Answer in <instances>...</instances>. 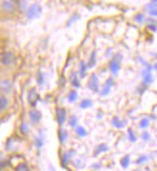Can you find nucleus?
<instances>
[{
	"mask_svg": "<svg viewBox=\"0 0 157 171\" xmlns=\"http://www.w3.org/2000/svg\"><path fill=\"white\" fill-rule=\"evenodd\" d=\"M42 11H43L42 6L40 4H38V3H36V4L31 5L28 8L27 12H26V16H27L28 18L34 19L36 17H38L42 14Z\"/></svg>",
	"mask_w": 157,
	"mask_h": 171,
	"instance_id": "f257e3e1",
	"label": "nucleus"
},
{
	"mask_svg": "<svg viewBox=\"0 0 157 171\" xmlns=\"http://www.w3.org/2000/svg\"><path fill=\"white\" fill-rule=\"evenodd\" d=\"M122 59H123L122 55H120V54H117V55L113 58V60L110 62V64H109V68H110L111 72L113 73L114 75H117V74H118V72H119V70L120 69V65H119V63H120V61H122Z\"/></svg>",
	"mask_w": 157,
	"mask_h": 171,
	"instance_id": "f03ea898",
	"label": "nucleus"
},
{
	"mask_svg": "<svg viewBox=\"0 0 157 171\" xmlns=\"http://www.w3.org/2000/svg\"><path fill=\"white\" fill-rule=\"evenodd\" d=\"M88 88L94 92L99 90V78L98 75L94 74V73H93L90 76V80L88 82Z\"/></svg>",
	"mask_w": 157,
	"mask_h": 171,
	"instance_id": "7ed1b4c3",
	"label": "nucleus"
},
{
	"mask_svg": "<svg viewBox=\"0 0 157 171\" xmlns=\"http://www.w3.org/2000/svg\"><path fill=\"white\" fill-rule=\"evenodd\" d=\"M56 118L59 125H63L66 121L67 118V113H66V110L63 108H57L56 110Z\"/></svg>",
	"mask_w": 157,
	"mask_h": 171,
	"instance_id": "20e7f679",
	"label": "nucleus"
},
{
	"mask_svg": "<svg viewBox=\"0 0 157 171\" xmlns=\"http://www.w3.org/2000/svg\"><path fill=\"white\" fill-rule=\"evenodd\" d=\"M29 118L33 124H38L42 119V113L38 110H32L29 112Z\"/></svg>",
	"mask_w": 157,
	"mask_h": 171,
	"instance_id": "39448f33",
	"label": "nucleus"
},
{
	"mask_svg": "<svg viewBox=\"0 0 157 171\" xmlns=\"http://www.w3.org/2000/svg\"><path fill=\"white\" fill-rule=\"evenodd\" d=\"M28 102L30 103L31 106L35 107L36 105H37V101L39 100V95L37 93V90H36L35 89H31L28 92Z\"/></svg>",
	"mask_w": 157,
	"mask_h": 171,
	"instance_id": "423d86ee",
	"label": "nucleus"
},
{
	"mask_svg": "<svg viewBox=\"0 0 157 171\" xmlns=\"http://www.w3.org/2000/svg\"><path fill=\"white\" fill-rule=\"evenodd\" d=\"M14 55L13 53L11 52H6L2 55L1 57V63L4 65V66H10L12 63L14 62Z\"/></svg>",
	"mask_w": 157,
	"mask_h": 171,
	"instance_id": "0eeeda50",
	"label": "nucleus"
},
{
	"mask_svg": "<svg viewBox=\"0 0 157 171\" xmlns=\"http://www.w3.org/2000/svg\"><path fill=\"white\" fill-rule=\"evenodd\" d=\"M143 79H144V83L146 85H149L153 82V77L149 69H144L143 71Z\"/></svg>",
	"mask_w": 157,
	"mask_h": 171,
	"instance_id": "6e6552de",
	"label": "nucleus"
},
{
	"mask_svg": "<svg viewBox=\"0 0 157 171\" xmlns=\"http://www.w3.org/2000/svg\"><path fill=\"white\" fill-rule=\"evenodd\" d=\"M58 138H59V141L61 144H65L66 141L68 139V133L67 130L64 129H60L58 131Z\"/></svg>",
	"mask_w": 157,
	"mask_h": 171,
	"instance_id": "1a4fd4ad",
	"label": "nucleus"
},
{
	"mask_svg": "<svg viewBox=\"0 0 157 171\" xmlns=\"http://www.w3.org/2000/svg\"><path fill=\"white\" fill-rule=\"evenodd\" d=\"M1 8L5 12H13L16 8V2L15 1H3L1 4Z\"/></svg>",
	"mask_w": 157,
	"mask_h": 171,
	"instance_id": "9d476101",
	"label": "nucleus"
},
{
	"mask_svg": "<svg viewBox=\"0 0 157 171\" xmlns=\"http://www.w3.org/2000/svg\"><path fill=\"white\" fill-rule=\"evenodd\" d=\"M75 155V151L74 150H69V151H68L67 153H65L64 155H63V157H62V164L65 166V165H68V162H69V160L70 159L73 157Z\"/></svg>",
	"mask_w": 157,
	"mask_h": 171,
	"instance_id": "9b49d317",
	"label": "nucleus"
},
{
	"mask_svg": "<svg viewBox=\"0 0 157 171\" xmlns=\"http://www.w3.org/2000/svg\"><path fill=\"white\" fill-rule=\"evenodd\" d=\"M0 90L4 92H9L12 90V85L8 80H4L0 83Z\"/></svg>",
	"mask_w": 157,
	"mask_h": 171,
	"instance_id": "f8f14e48",
	"label": "nucleus"
},
{
	"mask_svg": "<svg viewBox=\"0 0 157 171\" xmlns=\"http://www.w3.org/2000/svg\"><path fill=\"white\" fill-rule=\"evenodd\" d=\"M69 81H70L71 85L73 86L74 88H79L80 84H79V80H78V78H77V74H76L75 72H71V73H70Z\"/></svg>",
	"mask_w": 157,
	"mask_h": 171,
	"instance_id": "ddd939ff",
	"label": "nucleus"
},
{
	"mask_svg": "<svg viewBox=\"0 0 157 171\" xmlns=\"http://www.w3.org/2000/svg\"><path fill=\"white\" fill-rule=\"evenodd\" d=\"M106 151H108L107 145H106V144H104V143H101V144H99V145L98 146V147L95 148V150H94V156L99 155L100 153H102V152H106Z\"/></svg>",
	"mask_w": 157,
	"mask_h": 171,
	"instance_id": "4468645a",
	"label": "nucleus"
},
{
	"mask_svg": "<svg viewBox=\"0 0 157 171\" xmlns=\"http://www.w3.org/2000/svg\"><path fill=\"white\" fill-rule=\"evenodd\" d=\"M96 64V52L95 51H93L92 54H91V57H90V60H89V63H88V67L92 68L95 66Z\"/></svg>",
	"mask_w": 157,
	"mask_h": 171,
	"instance_id": "2eb2a0df",
	"label": "nucleus"
},
{
	"mask_svg": "<svg viewBox=\"0 0 157 171\" xmlns=\"http://www.w3.org/2000/svg\"><path fill=\"white\" fill-rule=\"evenodd\" d=\"M130 164V156L129 155H126L124 156L122 160H120V165H122L123 168L126 169Z\"/></svg>",
	"mask_w": 157,
	"mask_h": 171,
	"instance_id": "dca6fc26",
	"label": "nucleus"
},
{
	"mask_svg": "<svg viewBox=\"0 0 157 171\" xmlns=\"http://www.w3.org/2000/svg\"><path fill=\"white\" fill-rule=\"evenodd\" d=\"M112 124H113V126H115L116 128H124L125 123H124V122H123V121H120L119 118L118 116H115V117L113 118V120H112Z\"/></svg>",
	"mask_w": 157,
	"mask_h": 171,
	"instance_id": "f3484780",
	"label": "nucleus"
},
{
	"mask_svg": "<svg viewBox=\"0 0 157 171\" xmlns=\"http://www.w3.org/2000/svg\"><path fill=\"white\" fill-rule=\"evenodd\" d=\"M87 65L85 62H81L80 63V69H79V75L81 78H84L86 76V71H87Z\"/></svg>",
	"mask_w": 157,
	"mask_h": 171,
	"instance_id": "a211bd4d",
	"label": "nucleus"
},
{
	"mask_svg": "<svg viewBox=\"0 0 157 171\" xmlns=\"http://www.w3.org/2000/svg\"><path fill=\"white\" fill-rule=\"evenodd\" d=\"M75 132H76V134H77V135H78L79 137H82V138L86 137V136L88 135V133H87L86 129L84 128V127H82V126H77V127L75 128Z\"/></svg>",
	"mask_w": 157,
	"mask_h": 171,
	"instance_id": "6ab92c4d",
	"label": "nucleus"
},
{
	"mask_svg": "<svg viewBox=\"0 0 157 171\" xmlns=\"http://www.w3.org/2000/svg\"><path fill=\"white\" fill-rule=\"evenodd\" d=\"M93 106V101L91 99H83L79 105L81 109H88Z\"/></svg>",
	"mask_w": 157,
	"mask_h": 171,
	"instance_id": "aec40b11",
	"label": "nucleus"
},
{
	"mask_svg": "<svg viewBox=\"0 0 157 171\" xmlns=\"http://www.w3.org/2000/svg\"><path fill=\"white\" fill-rule=\"evenodd\" d=\"M8 107V99L5 96H0V112L4 111Z\"/></svg>",
	"mask_w": 157,
	"mask_h": 171,
	"instance_id": "412c9836",
	"label": "nucleus"
},
{
	"mask_svg": "<svg viewBox=\"0 0 157 171\" xmlns=\"http://www.w3.org/2000/svg\"><path fill=\"white\" fill-rule=\"evenodd\" d=\"M77 98H78V94H77V92H76L75 90H71V91L69 92L68 96V101H69L70 103L75 102V101L77 100Z\"/></svg>",
	"mask_w": 157,
	"mask_h": 171,
	"instance_id": "4be33fe9",
	"label": "nucleus"
},
{
	"mask_svg": "<svg viewBox=\"0 0 157 171\" xmlns=\"http://www.w3.org/2000/svg\"><path fill=\"white\" fill-rule=\"evenodd\" d=\"M35 145H36V147H37L38 149H41L43 147V138H41V137L35 138Z\"/></svg>",
	"mask_w": 157,
	"mask_h": 171,
	"instance_id": "5701e85b",
	"label": "nucleus"
},
{
	"mask_svg": "<svg viewBox=\"0 0 157 171\" xmlns=\"http://www.w3.org/2000/svg\"><path fill=\"white\" fill-rule=\"evenodd\" d=\"M149 125V118H147V117L143 118V119L140 121V127H141L142 129L148 128Z\"/></svg>",
	"mask_w": 157,
	"mask_h": 171,
	"instance_id": "b1692460",
	"label": "nucleus"
},
{
	"mask_svg": "<svg viewBox=\"0 0 157 171\" xmlns=\"http://www.w3.org/2000/svg\"><path fill=\"white\" fill-rule=\"evenodd\" d=\"M128 139L131 142H136L137 140V138L136 136L134 135V133H133V130H132L131 128L128 129Z\"/></svg>",
	"mask_w": 157,
	"mask_h": 171,
	"instance_id": "393cba45",
	"label": "nucleus"
},
{
	"mask_svg": "<svg viewBox=\"0 0 157 171\" xmlns=\"http://www.w3.org/2000/svg\"><path fill=\"white\" fill-rule=\"evenodd\" d=\"M68 124L70 127H77V117L74 116V115H72L70 116L69 120H68Z\"/></svg>",
	"mask_w": 157,
	"mask_h": 171,
	"instance_id": "a878e982",
	"label": "nucleus"
},
{
	"mask_svg": "<svg viewBox=\"0 0 157 171\" xmlns=\"http://www.w3.org/2000/svg\"><path fill=\"white\" fill-rule=\"evenodd\" d=\"M16 171H29V167L26 164H19L16 167Z\"/></svg>",
	"mask_w": 157,
	"mask_h": 171,
	"instance_id": "bb28decb",
	"label": "nucleus"
},
{
	"mask_svg": "<svg viewBox=\"0 0 157 171\" xmlns=\"http://www.w3.org/2000/svg\"><path fill=\"white\" fill-rule=\"evenodd\" d=\"M149 161V159L147 156H141L137 159V161H136V164H143L144 163H147Z\"/></svg>",
	"mask_w": 157,
	"mask_h": 171,
	"instance_id": "cd10ccee",
	"label": "nucleus"
},
{
	"mask_svg": "<svg viewBox=\"0 0 157 171\" xmlns=\"http://www.w3.org/2000/svg\"><path fill=\"white\" fill-rule=\"evenodd\" d=\"M37 82H38V84L41 85V86L44 84V76H43V73H42L41 71H39V73H38Z\"/></svg>",
	"mask_w": 157,
	"mask_h": 171,
	"instance_id": "c85d7f7f",
	"label": "nucleus"
},
{
	"mask_svg": "<svg viewBox=\"0 0 157 171\" xmlns=\"http://www.w3.org/2000/svg\"><path fill=\"white\" fill-rule=\"evenodd\" d=\"M28 131H29L28 125H27L26 123H22L21 126H20V132H21L22 134H27Z\"/></svg>",
	"mask_w": 157,
	"mask_h": 171,
	"instance_id": "c756f323",
	"label": "nucleus"
},
{
	"mask_svg": "<svg viewBox=\"0 0 157 171\" xmlns=\"http://www.w3.org/2000/svg\"><path fill=\"white\" fill-rule=\"evenodd\" d=\"M79 17H79V15H77V14H75L74 16H72V17H71V19H69L68 22V26L69 27V26L71 25V24H72V22H73V21L75 22L76 20H78Z\"/></svg>",
	"mask_w": 157,
	"mask_h": 171,
	"instance_id": "7c9ffc66",
	"label": "nucleus"
},
{
	"mask_svg": "<svg viewBox=\"0 0 157 171\" xmlns=\"http://www.w3.org/2000/svg\"><path fill=\"white\" fill-rule=\"evenodd\" d=\"M135 20L139 23H143V21L144 20V16L143 14H138L136 17H135Z\"/></svg>",
	"mask_w": 157,
	"mask_h": 171,
	"instance_id": "2f4dec72",
	"label": "nucleus"
},
{
	"mask_svg": "<svg viewBox=\"0 0 157 171\" xmlns=\"http://www.w3.org/2000/svg\"><path fill=\"white\" fill-rule=\"evenodd\" d=\"M142 139L144 140V141H149L150 139V136H149V134L148 132H144L143 133V135H142Z\"/></svg>",
	"mask_w": 157,
	"mask_h": 171,
	"instance_id": "473e14b6",
	"label": "nucleus"
},
{
	"mask_svg": "<svg viewBox=\"0 0 157 171\" xmlns=\"http://www.w3.org/2000/svg\"><path fill=\"white\" fill-rule=\"evenodd\" d=\"M110 89H111V88H108V87H105V86H104V88H103L102 90H101V96L108 95V93L110 92Z\"/></svg>",
	"mask_w": 157,
	"mask_h": 171,
	"instance_id": "72a5a7b5",
	"label": "nucleus"
},
{
	"mask_svg": "<svg viewBox=\"0 0 157 171\" xmlns=\"http://www.w3.org/2000/svg\"><path fill=\"white\" fill-rule=\"evenodd\" d=\"M113 85H114V80H113L112 78H109V79H108V80L106 81V83H105V87L111 88Z\"/></svg>",
	"mask_w": 157,
	"mask_h": 171,
	"instance_id": "f704fd0d",
	"label": "nucleus"
},
{
	"mask_svg": "<svg viewBox=\"0 0 157 171\" xmlns=\"http://www.w3.org/2000/svg\"><path fill=\"white\" fill-rule=\"evenodd\" d=\"M149 13L150 16L152 17H157V9H152V10H149Z\"/></svg>",
	"mask_w": 157,
	"mask_h": 171,
	"instance_id": "c9c22d12",
	"label": "nucleus"
},
{
	"mask_svg": "<svg viewBox=\"0 0 157 171\" xmlns=\"http://www.w3.org/2000/svg\"><path fill=\"white\" fill-rule=\"evenodd\" d=\"M148 28H149V30H151L152 32H156V26L153 25V24H151V25H149Z\"/></svg>",
	"mask_w": 157,
	"mask_h": 171,
	"instance_id": "e433bc0d",
	"label": "nucleus"
},
{
	"mask_svg": "<svg viewBox=\"0 0 157 171\" xmlns=\"http://www.w3.org/2000/svg\"><path fill=\"white\" fill-rule=\"evenodd\" d=\"M49 171H55L52 165H49Z\"/></svg>",
	"mask_w": 157,
	"mask_h": 171,
	"instance_id": "4c0bfd02",
	"label": "nucleus"
},
{
	"mask_svg": "<svg viewBox=\"0 0 157 171\" xmlns=\"http://www.w3.org/2000/svg\"><path fill=\"white\" fill-rule=\"evenodd\" d=\"M154 69H156V70H157V64H156V65L154 66Z\"/></svg>",
	"mask_w": 157,
	"mask_h": 171,
	"instance_id": "58836bf2",
	"label": "nucleus"
},
{
	"mask_svg": "<svg viewBox=\"0 0 157 171\" xmlns=\"http://www.w3.org/2000/svg\"><path fill=\"white\" fill-rule=\"evenodd\" d=\"M134 171H140V170H134Z\"/></svg>",
	"mask_w": 157,
	"mask_h": 171,
	"instance_id": "ea45409f",
	"label": "nucleus"
}]
</instances>
